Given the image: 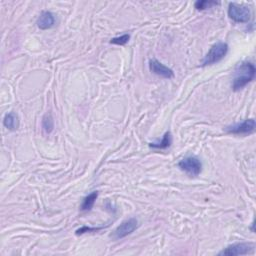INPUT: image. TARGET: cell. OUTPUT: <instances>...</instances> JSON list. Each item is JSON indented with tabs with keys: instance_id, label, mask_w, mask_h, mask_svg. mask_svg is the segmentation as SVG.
Masks as SVG:
<instances>
[{
	"instance_id": "10",
	"label": "cell",
	"mask_w": 256,
	"mask_h": 256,
	"mask_svg": "<svg viewBox=\"0 0 256 256\" xmlns=\"http://www.w3.org/2000/svg\"><path fill=\"white\" fill-rule=\"evenodd\" d=\"M171 144H172V135H171V132L167 131L162 136L161 140L151 142L149 146L151 148H154V149H166V148L170 147V145H171Z\"/></svg>"
},
{
	"instance_id": "4",
	"label": "cell",
	"mask_w": 256,
	"mask_h": 256,
	"mask_svg": "<svg viewBox=\"0 0 256 256\" xmlns=\"http://www.w3.org/2000/svg\"><path fill=\"white\" fill-rule=\"evenodd\" d=\"M228 16L234 22L247 23L251 19V10L248 6L239 5L237 3H229Z\"/></svg>"
},
{
	"instance_id": "8",
	"label": "cell",
	"mask_w": 256,
	"mask_h": 256,
	"mask_svg": "<svg viewBox=\"0 0 256 256\" xmlns=\"http://www.w3.org/2000/svg\"><path fill=\"white\" fill-rule=\"evenodd\" d=\"M149 70L162 78L165 79H170L174 77V72L171 68H169L167 66H165L163 63H161L160 61H158L157 59H150L149 60Z\"/></svg>"
},
{
	"instance_id": "14",
	"label": "cell",
	"mask_w": 256,
	"mask_h": 256,
	"mask_svg": "<svg viewBox=\"0 0 256 256\" xmlns=\"http://www.w3.org/2000/svg\"><path fill=\"white\" fill-rule=\"evenodd\" d=\"M219 5V2L216 1H208V0H200V1H196L194 6L197 10H206L209 8H212L213 6Z\"/></svg>"
},
{
	"instance_id": "11",
	"label": "cell",
	"mask_w": 256,
	"mask_h": 256,
	"mask_svg": "<svg viewBox=\"0 0 256 256\" xmlns=\"http://www.w3.org/2000/svg\"><path fill=\"white\" fill-rule=\"evenodd\" d=\"M3 125L10 131H15L19 128V118L15 112H9L3 118Z\"/></svg>"
},
{
	"instance_id": "7",
	"label": "cell",
	"mask_w": 256,
	"mask_h": 256,
	"mask_svg": "<svg viewBox=\"0 0 256 256\" xmlns=\"http://www.w3.org/2000/svg\"><path fill=\"white\" fill-rule=\"evenodd\" d=\"M138 227V220L136 218H129L125 221H123L119 226H117V228L113 232L112 237L118 240L122 239L128 235H130L132 232L136 230Z\"/></svg>"
},
{
	"instance_id": "6",
	"label": "cell",
	"mask_w": 256,
	"mask_h": 256,
	"mask_svg": "<svg viewBox=\"0 0 256 256\" xmlns=\"http://www.w3.org/2000/svg\"><path fill=\"white\" fill-rule=\"evenodd\" d=\"M254 244L247 242L234 243L224 248L218 253V255H227V256H236V255H246L254 251Z\"/></svg>"
},
{
	"instance_id": "5",
	"label": "cell",
	"mask_w": 256,
	"mask_h": 256,
	"mask_svg": "<svg viewBox=\"0 0 256 256\" xmlns=\"http://www.w3.org/2000/svg\"><path fill=\"white\" fill-rule=\"evenodd\" d=\"M256 123L253 118L246 119L242 122L234 123L225 127V131L228 134H235V135H249L255 132Z\"/></svg>"
},
{
	"instance_id": "16",
	"label": "cell",
	"mask_w": 256,
	"mask_h": 256,
	"mask_svg": "<svg viewBox=\"0 0 256 256\" xmlns=\"http://www.w3.org/2000/svg\"><path fill=\"white\" fill-rule=\"evenodd\" d=\"M101 228H102V227H93V228H92V227L83 226V227H81V228L76 230V234L77 235H82V234L86 233V232H96V231L100 230Z\"/></svg>"
},
{
	"instance_id": "1",
	"label": "cell",
	"mask_w": 256,
	"mask_h": 256,
	"mask_svg": "<svg viewBox=\"0 0 256 256\" xmlns=\"http://www.w3.org/2000/svg\"><path fill=\"white\" fill-rule=\"evenodd\" d=\"M255 74H256V68L252 62L243 61L239 63L234 70L232 89L234 91H238L244 88L248 83L254 80Z\"/></svg>"
},
{
	"instance_id": "12",
	"label": "cell",
	"mask_w": 256,
	"mask_h": 256,
	"mask_svg": "<svg viewBox=\"0 0 256 256\" xmlns=\"http://www.w3.org/2000/svg\"><path fill=\"white\" fill-rule=\"evenodd\" d=\"M98 197V192L97 191H93L90 194H88L87 196H85L82 200L81 203V210L82 211H90L96 201V199Z\"/></svg>"
},
{
	"instance_id": "13",
	"label": "cell",
	"mask_w": 256,
	"mask_h": 256,
	"mask_svg": "<svg viewBox=\"0 0 256 256\" xmlns=\"http://www.w3.org/2000/svg\"><path fill=\"white\" fill-rule=\"evenodd\" d=\"M42 128L45 131V133L49 134L54 129V121L50 113H46V114L42 118Z\"/></svg>"
},
{
	"instance_id": "2",
	"label": "cell",
	"mask_w": 256,
	"mask_h": 256,
	"mask_svg": "<svg viewBox=\"0 0 256 256\" xmlns=\"http://www.w3.org/2000/svg\"><path fill=\"white\" fill-rule=\"evenodd\" d=\"M228 52V45L225 42H217L214 44L208 51V53L205 55L203 58L201 65L207 66V65H213L219 61H221Z\"/></svg>"
},
{
	"instance_id": "9",
	"label": "cell",
	"mask_w": 256,
	"mask_h": 256,
	"mask_svg": "<svg viewBox=\"0 0 256 256\" xmlns=\"http://www.w3.org/2000/svg\"><path fill=\"white\" fill-rule=\"evenodd\" d=\"M36 24L41 30L50 29L55 25V15L50 11H42L36 21Z\"/></svg>"
},
{
	"instance_id": "3",
	"label": "cell",
	"mask_w": 256,
	"mask_h": 256,
	"mask_svg": "<svg viewBox=\"0 0 256 256\" xmlns=\"http://www.w3.org/2000/svg\"><path fill=\"white\" fill-rule=\"evenodd\" d=\"M178 167L189 176L196 177L201 173L202 163L197 156L188 155L179 161Z\"/></svg>"
},
{
	"instance_id": "15",
	"label": "cell",
	"mask_w": 256,
	"mask_h": 256,
	"mask_svg": "<svg viewBox=\"0 0 256 256\" xmlns=\"http://www.w3.org/2000/svg\"><path fill=\"white\" fill-rule=\"evenodd\" d=\"M130 39V34H123L119 37H114L110 40L111 44H116V45H125Z\"/></svg>"
}]
</instances>
